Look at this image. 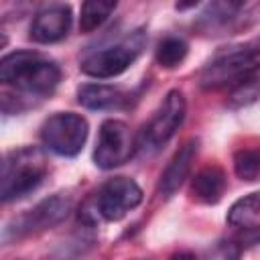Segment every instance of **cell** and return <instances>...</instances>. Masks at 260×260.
<instances>
[{
  "label": "cell",
  "instance_id": "6da1fadb",
  "mask_svg": "<svg viewBox=\"0 0 260 260\" xmlns=\"http://www.w3.org/2000/svg\"><path fill=\"white\" fill-rule=\"evenodd\" d=\"M61 71L55 61L35 51H14L0 61V81L14 87L22 100H43L59 85Z\"/></svg>",
  "mask_w": 260,
  "mask_h": 260
},
{
  "label": "cell",
  "instance_id": "7a4b0ae2",
  "mask_svg": "<svg viewBox=\"0 0 260 260\" xmlns=\"http://www.w3.org/2000/svg\"><path fill=\"white\" fill-rule=\"evenodd\" d=\"M47 175V158L37 146H22L10 150L2 162L0 197L4 203L20 199L35 191Z\"/></svg>",
  "mask_w": 260,
  "mask_h": 260
},
{
  "label": "cell",
  "instance_id": "3957f363",
  "mask_svg": "<svg viewBox=\"0 0 260 260\" xmlns=\"http://www.w3.org/2000/svg\"><path fill=\"white\" fill-rule=\"evenodd\" d=\"M260 67L258 47H236L215 55L201 71L199 83L205 89L236 87L246 79H252Z\"/></svg>",
  "mask_w": 260,
  "mask_h": 260
},
{
  "label": "cell",
  "instance_id": "277c9868",
  "mask_svg": "<svg viewBox=\"0 0 260 260\" xmlns=\"http://www.w3.org/2000/svg\"><path fill=\"white\" fill-rule=\"evenodd\" d=\"M146 39L142 30H134L128 37H124L120 43L104 47L91 55H87L79 69L81 73L89 75V77H98V79H108V77H116L120 73H124L142 53Z\"/></svg>",
  "mask_w": 260,
  "mask_h": 260
},
{
  "label": "cell",
  "instance_id": "5b68a950",
  "mask_svg": "<svg viewBox=\"0 0 260 260\" xmlns=\"http://www.w3.org/2000/svg\"><path fill=\"white\" fill-rule=\"evenodd\" d=\"M185 112H187V104H185L183 93L179 89H171L165 95L158 110L154 112V116L150 118V122L142 128L136 146L148 152H154L160 146H165L175 136L179 126L183 124Z\"/></svg>",
  "mask_w": 260,
  "mask_h": 260
},
{
  "label": "cell",
  "instance_id": "8992f818",
  "mask_svg": "<svg viewBox=\"0 0 260 260\" xmlns=\"http://www.w3.org/2000/svg\"><path fill=\"white\" fill-rule=\"evenodd\" d=\"M41 140L59 156H75L87 140V122L73 112L53 114L41 126Z\"/></svg>",
  "mask_w": 260,
  "mask_h": 260
},
{
  "label": "cell",
  "instance_id": "52a82bcc",
  "mask_svg": "<svg viewBox=\"0 0 260 260\" xmlns=\"http://www.w3.org/2000/svg\"><path fill=\"white\" fill-rule=\"evenodd\" d=\"M138 142L134 140V134L130 126L122 120H104L100 126L95 150H93V162L100 169H116L130 160Z\"/></svg>",
  "mask_w": 260,
  "mask_h": 260
},
{
  "label": "cell",
  "instance_id": "ba28073f",
  "mask_svg": "<svg viewBox=\"0 0 260 260\" xmlns=\"http://www.w3.org/2000/svg\"><path fill=\"white\" fill-rule=\"evenodd\" d=\"M142 201V189L128 177L108 179L93 197L95 215L106 221H120Z\"/></svg>",
  "mask_w": 260,
  "mask_h": 260
},
{
  "label": "cell",
  "instance_id": "9c48e42d",
  "mask_svg": "<svg viewBox=\"0 0 260 260\" xmlns=\"http://www.w3.org/2000/svg\"><path fill=\"white\" fill-rule=\"evenodd\" d=\"M69 211H71V197L69 195L57 193L53 197H47L41 203H37L32 209H28L26 213L16 217L10 225H6L4 240L10 238V234L14 238H20V236H28V234L53 228V225L61 223L69 215Z\"/></svg>",
  "mask_w": 260,
  "mask_h": 260
},
{
  "label": "cell",
  "instance_id": "30bf717a",
  "mask_svg": "<svg viewBox=\"0 0 260 260\" xmlns=\"http://www.w3.org/2000/svg\"><path fill=\"white\" fill-rule=\"evenodd\" d=\"M71 28V8L65 4H51L39 10L30 24V39L41 45H51L67 37Z\"/></svg>",
  "mask_w": 260,
  "mask_h": 260
},
{
  "label": "cell",
  "instance_id": "8fae6325",
  "mask_svg": "<svg viewBox=\"0 0 260 260\" xmlns=\"http://www.w3.org/2000/svg\"><path fill=\"white\" fill-rule=\"evenodd\" d=\"M199 150V140L197 138H189L171 158V162L167 165L165 173L160 175V183H158V193L162 197H171L175 195V191L185 183V179L189 177L191 165L197 156Z\"/></svg>",
  "mask_w": 260,
  "mask_h": 260
},
{
  "label": "cell",
  "instance_id": "7c38bea8",
  "mask_svg": "<svg viewBox=\"0 0 260 260\" xmlns=\"http://www.w3.org/2000/svg\"><path fill=\"white\" fill-rule=\"evenodd\" d=\"M77 102L87 110H122L128 104V93L106 83H85L77 89Z\"/></svg>",
  "mask_w": 260,
  "mask_h": 260
},
{
  "label": "cell",
  "instance_id": "4fadbf2b",
  "mask_svg": "<svg viewBox=\"0 0 260 260\" xmlns=\"http://www.w3.org/2000/svg\"><path fill=\"white\" fill-rule=\"evenodd\" d=\"M225 191V173L219 167H205L191 179V195L201 203H217Z\"/></svg>",
  "mask_w": 260,
  "mask_h": 260
},
{
  "label": "cell",
  "instance_id": "5bb4252c",
  "mask_svg": "<svg viewBox=\"0 0 260 260\" xmlns=\"http://www.w3.org/2000/svg\"><path fill=\"white\" fill-rule=\"evenodd\" d=\"M260 217V193L238 199L228 211V223L234 228H252Z\"/></svg>",
  "mask_w": 260,
  "mask_h": 260
},
{
  "label": "cell",
  "instance_id": "9a60e30c",
  "mask_svg": "<svg viewBox=\"0 0 260 260\" xmlns=\"http://www.w3.org/2000/svg\"><path fill=\"white\" fill-rule=\"evenodd\" d=\"M116 10V2H102V0H87L81 4V16H79V30L81 32H93L100 28L110 14Z\"/></svg>",
  "mask_w": 260,
  "mask_h": 260
},
{
  "label": "cell",
  "instance_id": "2e32d148",
  "mask_svg": "<svg viewBox=\"0 0 260 260\" xmlns=\"http://www.w3.org/2000/svg\"><path fill=\"white\" fill-rule=\"evenodd\" d=\"M187 51H189L187 43H185L181 37H173V35H171V37H165V39L158 43L154 57H156V63H158L160 67H165V69H175V67H179V65L183 63V59L187 57Z\"/></svg>",
  "mask_w": 260,
  "mask_h": 260
},
{
  "label": "cell",
  "instance_id": "e0dca14e",
  "mask_svg": "<svg viewBox=\"0 0 260 260\" xmlns=\"http://www.w3.org/2000/svg\"><path fill=\"white\" fill-rule=\"evenodd\" d=\"M234 171L242 181L260 179V146H246L234 154Z\"/></svg>",
  "mask_w": 260,
  "mask_h": 260
},
{
  "label": "cell",
  "instance_id": "ac0fdd59",
  "mask_svg": "<svg viewBox=\"0 0 260 260\" xmlns=\"http://www.w3.org/2000/svg\"><path fill=\"white\" fill-rule=\"evenodd\" d=\"M258 95H260V81L254 79V77H252V79H246V81H242L240 85L232 87L230 106H232V108L248 106V104H252Z\"/></svg>",
  "mask_w": 260,
  "mask_h": 260
},
{
  "label": "cell",
  "instance_id": "d6986e66",
  "mask_svg": "<svg viewBox=\"0 0 260 260\" xmlns=\"http://www.w3.org/2000/svg\"><path fill=\"white\" fill-rule=\"evenodd\" d=\"M240 254H242V248L238 242L221 240L211 248L207 260H240Z\"/></svg>",
  "mask_w": 260,
  "mask_h": 260
},
{
  "label": "cell",
  "instance_id": "ffe728a7",
  "mask_svg": "<svg viewBox=\"0 0 260 260\" xmlns=\"http://www.w3.org/2000/svg\"><path fill=\"white\" fill-rule=\"evenodd\" d=\"M171 260H195V256L191 252H177L171 256Z\"/></svg>",
  "mask_w": 260,
  "mask_h": 260
}]
</instances>
